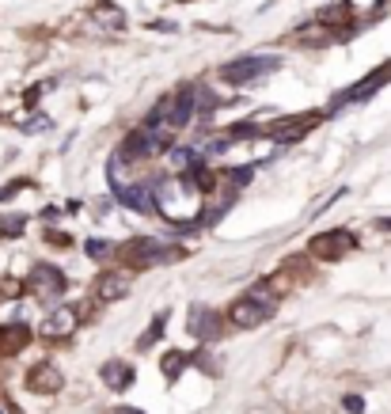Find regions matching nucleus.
<instances>
[{"label":"nucleus","instance_id":"nucleus-1","mask_svg":"<svg viewBox=\"0 0 391 414\" xmlns=\"http://www.w3.org/2000/svg\"><path fill=\"white\" fill-rule=\"evenodd\" d=\"M114 255L126 270H152V266L175 263L183 251H178V247H164L160 239H152V236H137V239H129V244H122Z\"/></svg>","mask_w":391,"mask_h":414},{"label":"nucleus","instance_id":"nucleus-2","mask_svg":"<svg viewBox=\"0 0 391 414\" xmlns=\"http://www.w3.org/2000/svg\"><path fill=\"white\" fill-rule=\"evenodd\" d=\"M270 315H274V297H270V293H266V297H259V293H247V297H240L228 308V323L236 327V331H255V327L266 323Z\"/></svg>","mask_w":391,"mask_h":414},{"label":"nucleus","instance_id":"nucleus-3","mask_svg":"<svg viewBox=\"0 0 391 414\" xmlns=\"http://www.w3.org/2000/svg\"><path fill=\"white\" fill-rule=\"evenodd\" d=\"M23 289H27L35 300L53 304V300H61V293H65V274H61L58 266H50V263H38V266L27 274Z\"/></svg>","mask_w":391,"mask_h":414},{"label":"nucleus","instance_id":"nucleus-4","mask_svg":"<svg viewBox=\"0 0 391 414\" xmlns=\"http://www.w3.org/2000/svg\"><path fill=\"white\" fill-rule=\"evenodd\" d=\"M270 69H277V58H236L220 69V76H225L228 84H236V88H243V84L259 80V76H266Z\"/></svg>","mask_w":391,"mask_h":414},{"label":"nucleus","instance_id":"nucleus-5","mask_svg":"<svg viewBox=\"0 0 391 414\" xmlns=\"http://www.w3.org/2000/svg\"><path fill=\"white\" fill-rule=\"evenodd\" d=\"M353 251V236L346 232V228H334V232H319L311 239V255L323 258V263H334V258L350 255Z\"/></svg>","mask_w":391,"mask_h":414},{"label":"nucleus","instance_id":"nucleus-6","mask_svg":"<svg viewBox=\"0 0 391 414\" xmlns=\"http://www.w3.org/2000/svg\"><path fill=\"white\" fill-rule=\"evenodd\" d=\"M114 198L133 213H156L160 209V205H156V194H152V183L149 187H144V183H126L122 190H114Z\"/></svg>","mask_w":391,"mask_h":414},{"label":"nucleus","instance_id":"nucleus-7","mask_svg":"<svg viewBox=\"0 0 391 414\" xmlns=\"http://www.w3.org/2000/svg\"><path fill=\"white\" fill-rule=\"evenodd\" d=\"M76 323H80V312H76L73 304H58V308L46 315V323H42V334H46V339H69L76 331Z\"/></svg>","mask_w":391,"mask_h":414},{"label":"nucleus","instance_id":"nucleus-8","mask_svg":"<svg viewBox=\"0 0 391 414\" xmlns=\"http://www.w3.org/2000/svg\"><path fill=\"white\" fill-rule=\"evenodd\" d=\"M194 103H198V92L194 88H183L175 95V99H167V126L171 129H183V126H190V118H194Z\"/></svg>","mask_w":391,"mask_h":414},{"label":"nucleus","instance_id":"nucleus-9","mask_svg":"<svg viewBox=\"0 0 391 414\" xmlns=\"http://www.w3.org/2000/svg\"><path fill=\"white\" fill-rule=\"evenodd\" d=\"M186 331L194 334V339H209V342H213L217 334H220V320H217V312H213V308H202V304H194V308H190V323H186Z\"/></svg>","mask_w":391,"mask_h":414},{"label":"nucleus","instance_id":"nucleus-10","mask_svg":"<svg viewBox=\"0 0 391 414\" xmlns=\"http://www.w3.org/2000/svg\"><path fill=\"white\" fill-rule=\"evenodd\" d=\"M61 373L53 369V361H38L35 369L27 373V388L31 391H38V396H50V391H61Z\"/></svg>","mask_w":391,"mask_h":414},{"label":"nucleus","instance_id":"nucleus-11","mask_svg":"<svg viewBox=\"0 0 391 414\" xmlns=\"http://www.w3.org/2000/svg\"><path fill=\"white\" fill-rule=\"evenodd\" d=\"M31 342V327L27 323H8L0 327V357H12Z\"/></svg>","mask_w":391,"mask_h":414},{"label":"nucleus","instance_id":"nucleus-12","mask_svg":"<svg viewBox=\"0 0 391 414\" xmlns=\"http://www.w3.org/2000/svg\"><path fill=\"white\" fill-rule=\"evenodd\" d=\"M126 289H129V278L126 274L103 270L99 281H95V300H118V297H126Z\"/></svg>","mask_w":391,"mask_h":414},{"label":"nucleus","instance_id":"nucleus-13","mask_svg":"<svg viewBox=\"0 0 391 414\" xmlns=\"http://www.w3.org/2000/svg\"><path fill=\"white\" fill-rule=\"evenodd\" d=\"M156 145H152V137L144 134V129H137V134H129L126 141H122V148H118V156L126 160V163H133V160H141V156H149Z\"/></svg>","mask_w":391,"mask_h":414},{"label":"nucleus","instance_id":"nucleus-14","mask_svg":"<svg viewBox=\"0 0 391 414\" xmlns=\"http://www.w3.org/2000/svg\"><path fill=\"white\" fill-rule=\"evenodd\" d=\"M103 384L114 388V391H126L133 384V369L126 361H107L103 365Z\"/></svg>","mask_w":391,"mask_h":414},{"label":"nucleus","instance_id":"nucleus-15","mask_svg":"<svg viewBox=\"0 0 391 414\" xmlns=\"http://www.w3.org/2000/svg\"><path fill=\"white\" fill-rule=\"evenodd\" d=\"M92 19H95L99 27H114V31L126 27V16H122V8H118V4H110V0H103V4L95 8Z\"/></svg>","mask_w":391,"mask_h":414},{"label":"nucleus","instance_id":"nucleus-16","mask_svg":"<svg viewBox=\"0 0 391 414\" xmlns=\"http://www.w3.org/2000/svg\"><path fill=\"white\" fill-rule=\"evenodd\" d=\"M23 228H27V217H23V213H8L4 221H0V236H4V239H16Z\"/></svg>","mask_w":391,"mask_h":414},{"label":"nucleus","instance_id":"nucleus-17","mask_svg":"<svg viewBox=\"0 0 391 414\" xmlns=\"http://www.w3.org/2000/svg\"><path fill=\"white\" fill-rule=\"evenodd\" d=\"M186 361H190V357L183 354V350H171V354H164V376H178V373H183V369H186Z\"/></svg>","mask_w":391,"mask_h":414},{"label":"nucleus","instance_id":"nucleus-18","mask_svg":"<svg viewBox=\"0 0 391 414\" xmlns=\"http://www.w3.org/2000/svg\"><path fill=\"white\" fill-rule=\"evenodd\" d=\"M164 323H167V312H156V320H152V327H149V334H141V339H137L141 350H149V346L160 339V334H164Z\"/></svg>","mask_w":391,"mask_h":414},{"label":"nucleus","instance_id":"nucleus-19","mask_svg":"<svg viewBox=\"0 0 391 414\" xmlns=\"http://www.w3.org/2000/svg\"><path fill=\"white\" fill-rule=\"evenodd\" d=\"M251 175H255V168L247 163V168H236V171H228V183H232V187H247V183H251Z\"/></svg>","mask_w":391,"mask_h":414},{"label":"nucleus","instance_id":"nucleus-20","mask_svg":"<svg viewBox=\"0 0 391 414\" xmlns=\"http://www.w3.org/2000/svg\"><path fill=\"white\" fill-rule=\"evenodd\" d=\"M84 251L92 255V258H103V255H110V244H107V239H87Z\"/></svg>","mask_w":391,"mask_h":414},{"label":"nucleus","instance_id":"nucleus-21","mask_svg":"<svg viewBox=\"0 0 391 414\" xmlns=\"http://www.w3.org/2000/svg\"><path fill=\"white\" fill-rule=\"evenodd\" d=\"M346 410L361 414V410H365V399H361V396H346Z\"/></svg>","mask_w":391,"mask_h":414},{"label":"nucleus","instance_id":"nucleus-22","mask_svg":"<svg viewBox=\"0 0 391 414\" xmlns=\"http://www.w3.org/2000/svg\"><path fill=\"white\" fill-rule=\"evenodd\" d=\"M46 244H58V247H69V236H65V232H50V236H46Z\"/></svg>","mask_w":391,"mask_h":414},{"label":"nucleus","instance_id":"nucleus-23","mask_svg":"<svg viewBox=\"0 0 391 414\" xmlns=\"http://www.w3.org/2000/svg\"><path fill=\"white\" fill-rule=\"evenodd\" d=\"M110 414H144V410H137V407H114Z\"/></svg>","mask_w":391,"mask_h":414}]
</instances>
